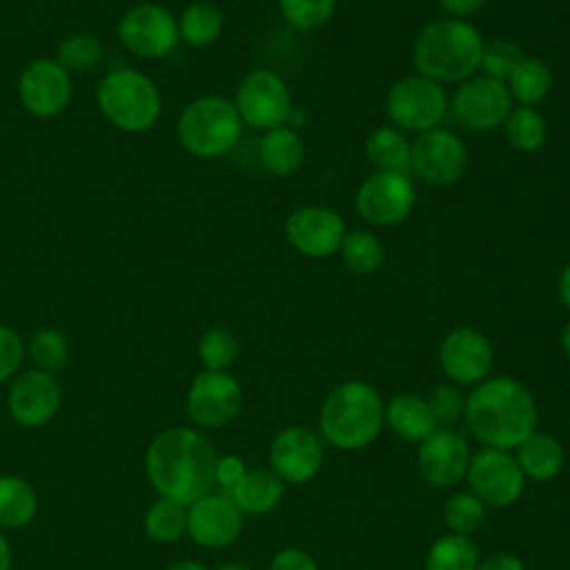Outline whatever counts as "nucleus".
<instances>
[{
	"label": "nucleus",
	"instance_id": "obj_18",
	"mask_svg": "<svg viewBox=\"0 0 570 570\" xmlns=\"http://www.w3.org/2000/svg\"><path fill=\"white\" fill-rule=\"evenodd\" d=\"M419 474L434 488H452L470 465V448L459 430L436 428L428 434L416 452Z\"/></svg>",
	"mask_w": 570,
	"mask_h": 570
},
{
	"label": "nucleus",
	"instance_id": "obj_28",
	"mask_svg": "<svg viewBox=\"0 0 570 570\" xmlns=\"http://www.w3.org/2000/svg\"><path fill=\"white\" fill-rule=\"evenodd\" d=\"M38 497L29 481L16 474H0V528H22L33 521Z\"/></svg>",
	"mask_w": 570,
	"mask_h": 570
},
{
	"label": "nucleus",
	"instance_id": "obj_40",
	"mask_svg": "<svg viewBox=\"0 0 570 570\" xmlns=\"http://www.w3.org/2000/svg\"><path fill=\"white\" fill-rule=\"evenodd\" d=\"M428 405L432 410L436 425L450 428L459 419H463L465 399L461 396V392L454 385H436L428 399Z\"/></svg>",
	"mask_w": 570,
	"mask_h": 570
},
{
	"label": "nucleus",
	"instance_id": "obj_35",
	"mask_svg": "<svg viewBox=\"0 0 570 570\" xmlns=\"http://www.w3.org/2000/svg\"><path fill=\"white\" fill-rule=\"evenodd\" d=\"M102 58V42L91 33H73L58 45L56 60L67 71L94 69Z\"/></svg>",
	"mask_w": 570,
	"mask_h": 570
},
{
	"label": "nucleus",
	"instance_id": "obj_13",
	"mask_svg": "<svg viewBox=\"0 0 570 570\" xmlns=\"http://www.w3.org/2000/svg\"><path fill=\"white\" fill-rule=\"evenodd\" d=\"M468 483L485 505L505 508L512 505L521 492L525 476L517 459L508 450L483 448L470 456Z\"/></svg>",
	"mask_w": 570,
	"mask_h": 570
},
{
	"label": "nucleus",
	"instance_id": "obj_17",
	"mask_svg": "<svg viewBox=\"0 0 570 570\" xmlns=\"http://www.w3.org/2000/svg\"><path fill=\"white\" fill-rule=\"evenodd\" d=\"M345 232L343 216L323 205L296 207L285 218V240L307 258H327L338 252Z\"/></svg>",
	"mask_w": 570,
	"mask_h": 570
},
{
	"label": "nucleus",
	"instance_id": "obj_2",
	"mask_svg": "<svg viewBox=\"0 0 570 570\" xmlns=\"http://www.w3.org/2000/svg\"><path fill=\"white\" fill-rule=\"evenodd\" d=\"M463 419L479 443L510 452L534 432L537 403L517 379L492 376L474 385L465 399Z\"/></svg>",
	"mask_w": 570,
	"mask_h": 570
},
{
	"label": "nucleus",
	"instance_id": "obj_25",
	"mask_svg": "<svg viewBox=\"0 0 570 570\" xmlns=\"http://www.w3.org/2000/svg\"><path fill=\"white\" fill-rule=\"evenodd\" d=\"M514 450L523 476L532 481H550L563 468V448L552 434L532 432Z\"/></svg>",
	"mask_w": 570,
	"mask_h": 570
},
{
	"label": "nucleus",
	"instance_id": "obj_26",
	"mask_svg": "<svg viewBox=\"0 0 570 570\" xmlns=\"http://www.w3.org/2000/svg\"><path fill=\"white\" fill-rule=\"evenodd\" d=\"M240 514H265L283 499V481L272 470H247L227 494Z\"/></svg>",
	"mask_w": 570,
	"mask_h": 570
},
{
	"label": "nucleus",
	"instance_id": "obj_29",
	"mask_svg": "<svg viewBox=\"0 0 570 570\" xmlns=\"http://www.w3.org/2000/svg\"><path fill=\"white\" fill-rule=\"evenodd\" d=\"M223 31V11L209 0L187 4L178 18V33L191 47L212 45Z\"/></svg>",
	"mask_w": 570,
	"mask_h": 570
},
{
	"label": "nucleus",
	"instance_id": "obj_23",
	"mask_svg": "<svg viewBox=\"0 0 570 570\" xmlns=\"http://www.w3.org/2000/svg\"><path fill=\"white\" fill-rule=\"evenodd\" d=\"M385 421L394 434L407 441H423L436 430V421L428 405V399L419 394H396L385 405Z\"/></svg>",
	"mask_w": 570,
	"mask_h": 570
},
{
	"label": "nucleus",
	"instance_id": "obj_42",
	"mask_svg": "<svg viewBox=\"0 0 570 570\" xmlns=\"http://www.w3.org/2000/svg\"><path fill=\"white\" fill-rule=\"evenodd\" d=\"M245 472H247V468L240 456H236V454L218 456L216 470H214V485H218L223 494H229L234 490V485L243 479Z\"/></svg>",
	"mask_w": 570,
	"mask_h": 570
},
{
	"label": "nucleus",
	"instance_id": "obj_24",
	"mask_svg": "<svg viewBox=\"0 0 570 570\" xmlns=\"http://www.w3.org/2000/svg\"><path fill=\"white\" fill-rule=\"evenodd\" d=\"M363 151H365V158L372 163L374 171L410 174L412 142L407 140L405 131L396 129L394 125L374 127L365 136Z\"/></svg>",
	"mask_w": 570,
	"mask_h": 570
},
{
	"label": "nucleus",
	"instance_id": "obj_6",
	"mask_svg": "<svg viewBox=\"0 0 570 570\" xmlns=\"http://www.w3.org/2000/svg\"><path fill=\"white\" fill-rule=\"evenodd\" d=\"M180 145L198 158H218L232 151L243 136V120L234 100L225 96H200L178 116Z\"/></svg>",
	"mask_w": 570,
	"mask_h": 570
},
{
	"label": "nucleus",
	"instance_id": "obj_38",
	"mask_svg": "<svg viewBox=\"0 0 570 570\" xmlns=\"http://www.w3.org/2000/svg\"><path fill=\"white\" fill-rule=\"evenodd\" d=\"M523 56H525L523 49L512 40H505V38L488 40V42H483L479 69L483 71V76L505 82L510 78V73L514 71V67L523 60Z\"/></svg>",
	"mask_w": 570,
	"mask_h": 570
},
{
	"label": "nucleus",
	"instance_id": "obj_50",
	"mask_svg": "<svg viewBox=\"0 0 570 570\" xmlns=\"http://www.w3.org/2000/svg\"><path fill=\"white\" fill-rule=\"evenodd\" d=\"M216 570H249L245 563H223Z\"/></svg>",
	"mask_w": 570,
	"mask_h": 570
},
{
	"label": "nucleus",
	"instance_id": "obj_41",
	"mask_svg": "<svg viewBox=\"0 0 570 570\" xmlns=\"http://www.w3.org/2000/svg\"><path fill=\"white\" fill-rule=\"evenodd\" d=\"M22 354H24V345L18 332H13L7 325H0V383L11 379L18 372V365L22 363Z\"/></svg>",
	"mask_w": 570,
	"mask_h": 570
},
{
	"label": "nucleus",
	"instance_id": "obj_34",
	"mask_svg": "<svg viewBox=\"0 0 570 570\" xmlns=\"http://www.w3.org/2000/svg\"><path fill=\"white\" fill-rule=\"evenodd\" d=\"M283 20L296 31H316L334 13L336 0H276Z\"/></svg>",
	"mask_w": 570,
	"mask_h": 570
},
{
	"label": "nucleus",
	"instance_id": "obj_14",
	"mask_svg": "<svg viewBox=\"0 0 570 570\" xmlns=\"http://www.w3.org/2000/svg\"><path fill=\"white\" fill-rule=\"evenodd\" d=\"M187 414L200 428L229 423L243 405V390L227 370H203L187 390Z\"/></svg>",
	"mask_w": 570,
	"mask_h": 570
},
{
	"label": "nucleus",
	"instance_id": "obj_48",
	"mask_svg": "<svg viewBox=\"0 0 570 570\" xmlns=\"http://www.w3.org/2000/svg\"><path fill=\"white\" fill-rule=\"evenodd\" d=\"M165 570H207L203 563H196V561H174L169 563Z\"/></svg>",
	"mask_w": 570,
	"mask_h": 570
},
{
	"label": "nucleus",
	"instance_id": "obj_10",
	"mask_svg": "<svg viewBox=\"0 0 570 570\" xmlns=\"http://www.w3.org/2000/svg\"><path fill=\"white\" fill-rule=\"evenodd\" d=\"M468 169V147L450 129L434 127L414 138L410 171L432 187L456 183Z\"/></svg>",
	"mask_w": 570,
	"mask_h": 570
},
{
	"label": "nucleus",
	"instance_id": "obj_12",
	"mask_svg": "<svg viewBox=\"0 0 570 570\" xmlns=\"http://www.w3.org/2000/svg\"><path fill=\"white\" fill-rule=\"evenodd\" d=\"M118 38L140 58H165L178 47V20L163 4L142 2L120 18Z\"/></svg>",
	"mask_w": 570,
	"mask_h": 570
},
{
	"label": "nucleus",
	"instance_id": "obj_47",
	"mask_svg": "<svg viewBox=\"0 0 570 570\" xmlns=\"http://www.w3.org/2000/svg\"><path fill=\"white\" fill-rule=\"evenodd\" d=\"M0 570H11V546L0 532Z\"/></svg>",
	"mask_w": 570,
	"mask_h": 570
},
{
	"label": "nucleus",
	"instance_id": "obj_16",
	"mask_svg": "<svg viewBox=\"0 0 570 570\" xmlns=\"http://www.w3.org/2000/svg\"><path fill=\"white\" fill-rule=\"evenodd\" d=\"M73 85L69 71L53 58L31 60L18 78L22 107L38 118H53L71 102Z\"/></svg>",
	"mask_w": 570,
	"mask_h": 570
},
{
	"label": "nucleus",
	"instance_id": "obj_21",
	"mask_svg": "<svg viewBox=\"0 0 570 570\" xmlns=\"http://www.w3.org/2000/svg\"><path fill=\"white\" fill-rule=\"evenodd\" d=\"M243 528V514L223 492H207L187 505V534L203 548L234 543Z\"/></svg>",
	"mask_w": 570,
	"mask_h": 570
},
{
	"label": "nucleus",
	"instance_id": "obj_27",
	"mask_svg": "<svg viewBox=\"0 0 570 570\" xmlns=\"http://www.w3.org/2000/svg\"><path fill=\"white\" fill-rule=\"evenodd\" d=\"M505 85L512 96V102H519L521 107H537L548 98L554 85V73L543 58L525 53L523 60L505 80Z\"/></svg>",
	"mask_w": 570,
	"mask_h": 570
},
{
	"label": "nucleus",
	"instance_id": "obj_44",
	"mask_svg": "<svg viewBox=\"0 0 570 570\" xmlns=\"http://www.w3.org/2000/svg\"><path fill=\"white\" fill-rule=\"evenodd\" d=\"M485 2L488 0H439V7L448 18L465 20L468 16H474L476 11H481Z\"/></svg>",
	"mask_w": 570,
	"mask_h": 570
},
{
	"label": "nucleus",
	"instance_id": "obj_19",
	"mask_svg": "<svg viewBox=\"0 0 570 570\" xmlns=\"http://www.w3.org/2000/svg\"><path fill=\"white\" fill-rule=\"evenodd\" d=\"M323 461L318 436L305 425L281 430L269 445L272 472L283 483H307L316 476Z\"/></svg>",
	"mask_w": 570,
	"mask_h": 570
},
{
	"label": "nucleus",
	"instance_id": "obj_39",
	"mask_svg": "<svg viewBox=\"0 0 570 570\" xmlns=\"http://www.w3.org/2000/svg\"><path fill=\"white\" fill-rule=\"evenodd\" d=\"M29 354L38 370L53 374L67 363L69 345H67V338L58 330L42 327L29 341Z\"/></svg>",
	"mask_w": 570,
	"mask_h": 570
},
{
	"label": "nucleus",
	"instance_id": "obj_3",
	"mask_svg": "<svg viewBox=\"0 0 570 570\" xmlns=\"http://www.w3.org/2000/svg\"><path fill=\"white\" fill-rule=\"evenodd\" d=\"M483 36L468 20L436 18L425 22L412 42L416 73L439 85L463 82L479 71Z\"/></svg>",
	"mask_w": 570,
	"mask_h": 570
},
{
	"label": "nucleus",
	"instance_id": "obj_7",
	"mask_svg": "<svg viewBox=\"0 0 570 570\" xmlns=\"http://www.w3.org/2000/svg\"><path fill=\"white\" fill-rule=\"evenodd\" d=\"M450 109V98L436 80L421 73L399 78L385 98V114L390 122L410 134H423L439 127Z\"/></svg>",
	"mask_w": 570,
	"mask_h": 570
},
{
	"label": "nucleus",
	"instance_id": "obj_4",
	"mask_svg": "<svg viewBox=\"0 0 570 570\" xmlns=\"http://www.w3.org/2000/svg\"><path fill=\"white\" fill-rule=\"evenodd\" d=\"M385 407L379 392L365 381L336 385L321 407V432L338 450L370 445L383 428Z\"/></svg>",
	"mask_w": 570,
	"mask_h": 570
},
{
	"label": "nucleus",
	"instance_id": "obj_46",
	"mask_svg": "<svg viewBox=\"0 0 570 570\" xmlns=\"http://www.w3.org/2000/svg\"><path fill=\"white\" fill-rule=\"evenodd\" d=\"M557 294L561 298V303L566 305V309L570 312V261L563 265V269L559 272V281H557Z\"/></svg>",
	"mask_w": 570,
	"mask_h": 570
},
{
	"label": "nucleus",
	"instance_id": "obj_15",
	"mask_svg": "<svg viewBox=\"0 0 570 570\" xmlns=\"http://www.w3.org/2000/svg\"><path fill=\"white\" fill-rule=\"evenodd\" d=\"M492 361V343L476 327H454L439 345L441 370L454 385H479L488 379Z\"/></svg>",
	"mask_w": 570,
	"mask_h": 570
},
{
	"label": "nucleus",
	"instance_id": "obj_30",
	"mask_svg": "<svg viewBox=\"0 0 570 570\" xmlns=\"http://www.w3.org/2000/svg\"><path fill=\"white\" fill-rule=\"evenodd\" d=\"M338 254L343 258V265L356 276L374 274L383 265V258H385L383 243L370 229L345 232Z\"/></svg>",
	"mask_w": 570,
	"mask_h": 570
},
{
	"label": "nucleus",
	"instance_id": "obj_9",
	"mask_svg": "<svg viewBox=\"0 0 570 570\" xmlns=\"http://www.w3.org/2000/svg\"><path fill=\"white\" fill-rule=\"evenodd\" d=\"M416 200V189L407 174L372 171L361 180L354 194L358 216L374 227L401 225Z\"/></svg>",
	"mask_w": 570,
	"mask_h": 570
},
{
	"label": "nucleus",
	"instance_id": "obj_43",
	"mask_svg": "<svg viewBox=\"0 0 570 570\" xmlns=\"http://www.w3.org/2000/svg\"><path fill=\"white\" fill-rule=\"evenodd\" d=\"M269 570H318V566L305 550L285 548L274 554Z\"/></svg>",
	"mask_w": 570,
	"mask_h": 570
},
{
	"label": "nucleus",
	"instance_id": "obj_37",
	"mask_svg": "<svg viewBox=\"0 0 570 570\" xmlns=\"http://www.w3.org/2000/svg\"><path fill=\"white\" fill-rule=\"evenodd\" d=\"M443 517L452 532L470 537L485 519V503L472 492H459L448 499Z\"/></svg>",
	"mask_w": 570,
	"mask_h": 570
},
{
	"label": "nucleus",
	"instance_id": "obj_11",
	"mask_svg": "<svg viewBox=\"0 0 570 570\" xmlns=\"http://www.w3.org/2000/svg\"><path fill=\"white\" fill-rule=\"evenodd\" d=\"M450 109L461 127L470 131H490L505 122L512 111V96L503 80L474 73L459 82Z\"/></svg>",
	"mask_w": 570,
	"mask_h": 570
},
{
	"label": "nucleus",
	"instance_id": "obj_33",
	"mask_svg": "<svg viewBox=\"0 0 570 570\" xmlns=\"http://www.w3.org/2000/svg\"><path fill=\"white\" fill-rule=\"evenodd\" d=\"M145 532L156 543H174L187 532V505L158 497L145 514Z\"/></svg>",
	"mask_w": 570,
	"mask_h": 570
},
{
	"label": "nucleus",
	"instance_id": "obj_5",
	"mask_svg": "<svg viewBox=\"0 0 570 570\" xmlns=\"http://www.w3.org/2000/svg\"><path fill=\"white\" fill-rule=\"evenodd\" d=\"M102 116L122 131H147L163 111V98L149 76L138 69L120 67L102 76L96 89Z\"/></svg>",
	"mask_w": 570,
	"mask_h": 570
},
{
	"label": "nucleus",
	"instance_id": "obj_31",
	"mask_svg": "<svg viewBox=\"0 0 570 570\" xmlns=\"http://www.w3.org/2000/svg\"><path fill=\"white\" fill-rule=\"evenodd\" d=\"M476 566L479 548L468 534L439 537L425 554V570H476Z\"/></svg>",
	"mask_w": 570,
	"mask_h": 570
},
{
	"label": "nucleus",
	"instance_id": "obj_49",
	"mask_svg": "<svg viewBox=\"0 0 570 570\" xmlns=\"http://www.w3.org/2000/svg\"><path fill=\"white\" fill-rule=\"evenodd\" d=\"M561 347H563V352H566V356L570 358V323L563 327V332H561Z\"/></svg>",
	"mask_w": 570,
	"mask_h": 570
},
{
	"label": "nucleus",
	"instance_id": "obj_32",
	"mask_svg": "<svg viewBox=\"0 0 570 570\" xmlns=\"http://www.w3.org/2000/svg\"><path fill=\"white\" fill-rule=\"evenodd\" d=\"M503 131H505V138L512 149L532 154L546 142L548 125L537 107L519 105V107H512V111L508 114V118L503 122Z\"/></svg>",
	"mask_w": 570,
	"mask_h": 570
},
{
	"label": "nucleus",
	"instance_id": "obj_8",
	"mask_svg": "<svg viewBox=\"0 0 570 570\" xmlns=\"http://www.w3.org/2000/svg\"><path fill=\"white\" fill-rule=\"evenodd\" d=\"M234 107L243 125L267 131L287 125L294 105L285 80L272 69L256 67L240 78L234 94Z\"/></svg>",
	"mask_w": 570,
	"mask_h": 570
},
{
	"label": "nucleus",
	"instance_id": "obj_20",
	"mask_svg": "<svg viewBox=\"0 0 570 570\" xmlns=\"http://www.w3.org/2000/svg\"><path fill=\"white\" fill-rule=\"evenodd\" d=\"M60 396V385L53 374L36 367L13 379L7 394V407L18 425L40 428L58 412Z\"/></svg>",
	"mask_w": 570,
	"mask_h": 570
},
{
	"label": "nucleus",
	"instance_id": "obj_1",
	"mask_svg": "<svg viewBox=\"0 0 570 570\" xmlns=\"http://www.w3.org/2000/svg\"><path fill=\"white\" fill-rule=\"evenodd\" d=\"M214 445L191 428H169L154 436L145 452V472L158 497L183 505L214 488Z\"/></svg>",
	"mask_w": 570,
	"mask_h": 570
},
{
	"label": "nucleus",
	"instance_id": "obj_22",
	"mask_svg": "<svg viewBox=\"0 0 570 570\" xmlns=\"http://www.w3.org/2000/svg\"><path fill=\"white\" fill-rule=\"evenodd\" d=\"M258 160L272 176L285 178L296 174L305 160V145L296 127L281 125L267 129L258 142Z\"/></svg>",
	"mask_w": 570,
	"mask_h": 570
},
{
	"label": "nucleus",
	"instance_id": "obj_45",
	"mask_svg": "<svg viewBox=\"0 0 570 570\" xmlns=\"http://www.w3.org/2000/svg\"><path fill=\"white\" fill-rule=\"evenodd\" d=\"M476 570H525V568H523L519 557L508 554V552H499V554H492L485 561H481L476 566Z\"/></svg>",
	"mask_w": 570,
	"mask_h": 570
},
{
	"label": "nucleus",
	"instance_id": "obj_36",
	"mask_svg": "<svg viewBox=\"0 0 570 570\" xmlns=\"http://www.w3.org/2000/svg\"><path fill=\"white\" fill-rule=\"evenodd\" d=\"M238 356V341L227 327H209L198 341V358L205 370H227Z\"/></svg>",
	"mask_w": 570,
	"mask_h": 570
}]
</instances>
